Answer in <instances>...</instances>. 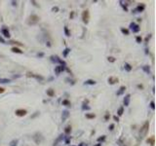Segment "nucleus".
Returning <instances> with one entry per match:
<instances>
[{"label": "nucleus", "mask_w": 156, "mask_h": 146, "mask_svg": "<svg viewBox=\"0 0 156 146\" xmlns=\"http://www.w3.org/2000/svg\"><path fill=\"white\" fill-rule=\"evenodd\" d=\"M30 2H31V3H32V4L34 5V6H36V7H38V5H37V3H36V2L34 1V0H31V1H30Z\"/></svg>", "instance_id": "8fccbe9b"}, {"label": "nucleus", "mask_w": 156, "mask_h": 146, "mask_svg": "<svg viewBox=\"0 0 156 146\" xmlns=\"http://www.w3.org/2000/svg\"><path fill=\"white\" fill-rule=\"evenodd\" d=\"M121 32L124 34V35H129L130 34V30L129 29H127V28H124V27H121Z\"/></svg>", "instance_id": "a878e982"}, {"label": "nucleus", "mask_w": 156, "mask_h": 146, "mask_svg": "<svg viewBox=\"0 0 156 146\" xmlns=\"http://www.w3.org/2000/svg\"><path fill=\"white\" fill-rule=\"evenodd\" d=\"M113 119H114L115 122H119V118H118L117 116H113Z\"/></svg>", "instance_id": "de8ad7c7"}, {"label": "nucleus", "mask_w": 156, "mask_h": 146, "mask_svg": "<svg viewBox=\"0 0 156 146\" xmlns=\"http://www.w3.org/2000/svg\"><path fill=\"white\" fill-rule=\"evenodd\" d=\"M89 20H90V13L88 10H84L83 13H82V21L85 24H88L89 22Z\"/></svg>", "instance_id": "39448f33"}, {"label": "nucleus", "mask_w": 156, "mask_h": 146, "mask_svg": "<svg viewBox=\"0 0 156 146\" xmlns=\"http://www.w3.org/2000/svg\"><path fill=\"white\" fill-rule=\"evenodd\" d=\"M71 126L70 125H68V126H66L65 128H64V134L66 135H70V133H71Z\"/></svg>", "instance_id": "a211bd4d"}, {"label": "nucleus", "mask_w": 156, "mask_h": 146, "mask_svg": "<svg viewBox=\"0 0 156 146\" xmlns=\"http://www.w3.org/2000/svg\"><path fill=\"white\" fill-rule=\"evenodd\" d=\"M50 60H51V62H55V63H60L61 65H63V66H64V67H66V62H64V61H63L62 58H60L58 56H50Z\"/></svg>", "instance_id": "f03ea898"}, {"label": "nucleus", "mask_w": 156, "mask_h": 146, "mask_svg": "<svg viewBox=\"0 0 156 146\" xmlns=\"http://www.w3.org/2000/svg\"><path fill=\"white\" fill-rule=\"evenodd\" d=\"M1 33H2L3 36L6 37V38H10V37H11V35H10V31L8 30V28H6L5 26H3V28L1 29Z\"/></svg>", "instance_id": "ddd939ff"}, {"label": "nucleus", "mask_w": 156, "mask_h": 146, "mask_svg": "<svg viewBox=\"0 0 156 146\" xmlns=\"http://www.w3.org/2000/svg\"><path fill=\"white\" fill-rule=\"evenodd\" d=\"M73 17H74V12H71V14H70L69 18H70V19H73Z\"/></svg>", "instance_id": "603ef678"}, {"label": "nucleus", "mask_w": 156, "mask_h": 146, "mask_svg": "<svg viewBox=\"0 0 156 146\" xmlns=\"http://www.w3.org/2000/svg\"><path fill=\"white\" fill-rule=\"evenodd\" d=\"M46 45H47L48 47H51V44H50V42H49V41H48V42L46 43Z\"/></svg>", "instance_id": "4d7b16f0"}, {"label": "nucleus", "mask_w": 156, "mask_h": 146, "mask_svg": "<svg viewBox=\"0 0 156 146\" xmlns=\"http://www.w3.org/2000/svg\"><path fill=\"white\" fill-rule=\"evenodd\" d=\"M68 117H69V111L68 110H64L63 111V114H62V121L63 122H64L67 118H68Z\"/></svg>", "instance_id": "2eb2a0df"}, {"label": "nucleus", "mask_w": 156, "mask_h": 146, "mask_svg": "<svg viewBox=\"0 0 156 146\" xmlns=\"http://www.w3.org/2000/svg\"><path fill=\"white\" fill-rule=\"evenodd\" d=\"M65 81H69V83L71 82V85H74V81L71 80V79H69V78H65Z\"/></svg>", "instance_id": "49530a36"}, {"label": "nucleus", "mask_w": 156, "mask_h": 146, "mask_svg": "<svg viewBox=\"0 0 156 146\" xmlns=\"http://www.w3.org/2000/svg\"><path fill=\"white\" fill-rule=\"evenodd\" d=\"M105 139H106V136H105V135H102V136H100V137H98L97 141H98V142H104Z\"/></svg>", "instance_id": "72a5a7b5"}, {"label": "nucleus", "mask_w": 156, "mask_h": 146, "mask_svg": "<svg viewBox=\"0 0 156 146\" xmlns=\"http://www.w3.org/2000/svg\"><path fill=\"white\" fill-rule=\"evenodd\" d=\"M118 81H119V79H118L117 77H114V76H110V77L107 79V82H108L109 85H114V84L118 83Z\"/></svg>", "instance_id": "9b49d317"}, {"label": "nucleus", "mask_w": 156, "mask_h": 146, "mask_svg": "<svg viewBox=\"0 0 156 146\" xmlns=\"http://www.w3.org/2000/svg\"><path fill=\"white\" fill-rule=\"evenodd\" d=\"M85 117H86L87 119H94V118H96V115L94 113H86Z\"/></svg>", "instance_id": "bb28decb"}, {"label": "nucleus", "mask_w": 156, "mask_h": 146, "mask_svg": "<svg viewBox=\"0 0 156 146\" xmlns=\"http://www.w3.org/2000/svg\"><path fill=\"white\" fill-rule=\"evenodd\" d=\"M64 135H60L59 136H58V138H57L56 140H55V142H54V146H59V143L60 142H62L63 140H64Z\"/></svg>", "instance_id": "4468645a"}, {"label": "nucleus", "mask_w": 156, "mask_h": 146, "mask_svg": "<svg viewBox=\"0 0 156 146\" xmlns=\"http://www.w3.org/2000/svg\"><path fill=\"white\" fill-rule=\"evenodd\" d=\"M5 92V89H4V88H1V87H0V94H2V93H4Z\"/></svg>", "instance_id": "09e8293b"}, {"label": "nucleus", "mask_w": 156, "mask_h": 146, "mask_svg": "<svg viewBox=\"0 0 156 146\" xmlns=\"http://www.w3.org/2000/svg\"><path fill=\"white\" fill-rule=\"evenodd\" d=\"M124 68H125V70H126L127 72H130V71L132 70V65H131L130 63H128V62H125Z\"/></svg>", "instance_id": "412c9836"}, {"label": "nucleus", "mask_w": 156, "mask_h": 146, "mask_svg": "<svg viewBox=\"0 0 156 146\" xmlns=\"http://www.w3.org/2000/svg\"><path fill=\"white\" fill-rule=\"evenodd\" d=\"M11 3H12L13 6H17V1H12Z\"/></svg>", "instance_id": "6e6d98bb"}, {"label": "nucleus", "mask_w": 156, "mask_h": 146, "mask_svg": "<svg viewBox=\"0 0 156 146\" xmlns=\"http://www.w3.org/2000/svg\"><path fill=\"white\" fill-rule=\"evenodd\" d=\"M9 43H15V44H17V45H19V46H23V44H21L20 42H15V41H10ZM8 43V44H9Z\"/></svg>", "instance_id": "a18cd8bd"}, {"label": "nucleus", "mask_w": 156, "mask_h": 146, "mask_svg": "<svg viewBox=\"0 0 156 146\" xmlns=\"http://www.w3.org/2000/svg\"><path fill=\"white\" fill-rule=\"evenodd\" d=\"M39 20H40V19H39V17L37 16V15L32 14V15H30V16H29V18H28V20H27V23L29 24V25H34V24L38 23Z\"/></svg>", "instance_id": "7ed1b4c3"}, {"label": "nucleus", "mask_w": 156, "mask_h": 146, "mask_svg": "<svg viewBox=\"0 0 156 146\" xmlns=\"http://www.w3.org/2000/svg\"><path fill=\"white\" fill-rule=\"evenodd\" d=\"M0 43H2V44H6V41H5V39H4L2 36H0Z\"/></svg>", "instance_id": "37998d69"}, {"label": "nucleus", "mask_w": 156, "mask_h": 146, "mask_svg": "<svg viewBox=\"0 0 156 146\" xmlns=\"http://www.w3.org/2000/svg\"><path fill=\"white\" fill-rule=\"evenodd\" d=\"M46 94H47V95H49L50 97H53V96L55 95V91H54L53 89H48V90L46 91Z\"/></svg>", "instance_id": "5701e85b"}, {"label": "nucleus", "mask_w": 156, "mask_h": 146, "mask_svg": "<svg viewBox=\"0 0 156 146\" xmlns=\"http://www.w3.org/2000/svg\"><path fill=\"white\" fill-rule=\"evenodd\" d=\"M144 9H145V5L144 4V3H140V4H139L134 10H133V13H141V12H144Z\"/></svg>", "instance_id": "6e6552de"}, {"label": "nucleus", "mask_w": 156, "mask_h": 146, "mask_svg": "<svg viewBox=\"0 0 156 146\" xmlns=\"http://www.w3.org/2000/svg\"><path fill=\"white\" fill-rule=\"evenodd\" d=\"M37 115H39V112H38V111H37V112H35V114H34V115H32V116H31V118H34V117H36V116H37Z\"/></svg>", "instance_id": "864d4df0"}, {"label": "nucleus", "mask_w": 156, "mask_h": 146, "mask_svg": "<svg viewBox=\"0 0 156 146\" xmlns=\"http://www.w3.org/2000/svg\"><path fill=\"white\" fill-rule=\"evenodd\" d=\"M125 91H126V87H125V86H121V87L119 88V90L117 91L116 95H122L125 93Z\"/></svg>", "instance_id": "dca6fc26"}, {"label": "nucleus", "mask_w": 156, "mask_h": 146, "mask_svg": "<svg viewBox=\"0 0 156 146\" xmlns=\"http://www.w3.org/2000/svg\"><path fill=\"white\" fill-rule=\"evenodd\" d=\"M109 118H110V114H109V112H105V115H104V121H108L109 120Z\"/></svg>", "instance_id": "c9c22d12"}, {"label": "nucleus", "mask_w": 156, "mask_h": 146, "mask_svg": "<svg viewBox=\"0 0 156 146\" xmlns=\"http://www.w3.org/2000/svg\"><path fill=\"white\" fill-rule=\"evenodd\" d=\"M81 109H82L83 111H86V110H87V111H89V110L91 109V107H90L88 104H86V103H83V104H82V106H81Z\"/></svg>", "instance_id": "393cba45"}, {"label": "nucleus", "mask_w": 156, "mask_h": 146, "mask_svg": "<svg viewBox=\"0 0 156 146\" xmlns=\"http://www.w3.org/2000/svg\"><path fill=\"white\" fill-rule=\"evenodd\" d=\"M64 143L66 144V145H68L69 143H70V141H71V137L70 136H64Z\"/></svg>", "instance_id": "473e14b6"}, {"label": "nucleus", "mask_w": 156, "mask_h": 146, "mask_svg": "<svg viewBox=\"0 0 156 146\" xmlns=\"http://www.w3.org/2000/svg\"><path fill=\"white\" fill-rule=\"evenodd\" d=\"M136 41H137V43H141V41H143V38H141L140 36H137L136 37Z\"/></svg>", "instance_id": "4c0bfd02"}, {"label": "nucleus", "mask_w": 156, "mask_h": 146, "mask_svg": "<svg viewBox=\"0 0 156 146\" xmlns=\"http://www.w3.org/2000/svg\"><path fill=\"white\" fill-rule=\"evenodd\" d=\"M101 145H102V143H98L96 146H101Z\"/></svg>", "instance_id": "bf43d9fd"}, {"label": "nucleus", "mask_w": 156, "mask_h": 146, "mask_svg": "<svg viewBox=\"0 0 156 146\" xmlns=\"http://www.w3.org/2000/svg\"><path fill=\"white\" fill-rule=\"evenodd\" d=\"M65 68H66V67H64V66H63V65H58V66L55 67V73H56L57 75H59V74H61L63 71L65 70Z\"/></svg>", "instance_id": "1a4fd4ad"}, {"label": "nucleus", "mask_w": 156, "mask_h": 146, "mask_svg": "<svg viewBox=\"0 0 156 146\" xmlns=\"http://www.w3.org/2000/svg\"><path fill=\"white\" fill-rule=\"evenodd\" d=\"M68 146H70V145H68ZM71 146H73V145H71Z\"/></svg>", "instance_id": "052dcab7"}, {"label": "nucleus", "mask_w": 156, "mask_h": 146, "mask_svg": "<svg viewBox=\"0 0 156 146\" xmlns=\"http://www.w3.org/2000/svg\"><path fill=\"white\" fill-rule=\"evenodd\" d=\"M62 104L64 105V106H70L71 105V103H70V101L68 99H64L63 102H62Z\"/></svg>", "instance_id": "7c9ffc66"}, {"label": "nucleus", "mask_w": 156, "mask_h": 146, "mask_svg": "<svg viewBox=\"0 0 156 146\" xmlns=\"http://www.w3.org/2000/svg\"><path fill=\"white\" fill-rule=\"evenodd\" d=\"M78 146H88V145H87L86 143H84V142H82V143H80V144H79Z\"/></svg>", "instance_id": "5fc2aeb1"}, {"label": "nucleus", "mask_w": 156, "mask_h": 146, "mask_svg": "<svg viewBox=\"0 0 156 146\" xmlns=\"http://www.w3.org/2000/svg\"><path fill=\"white\" fill-rule=\"evenodd\" d=\"M141 69H143L146 73V74H149V73H150V66L149 65H143V66H141Z\"/></svg>", "instance_id": "6ab92c4d"}, {"label": "nucleus", "mask_w": 156, "mask_h": 146, "mask_svg": "<svg viewBox=\"0 0 156 146\" xmlns=\"http://www.w3.org/2000/svg\"><path fill=\"white\" fill-rule=\"evenodd\" d=\"M119 3H120V6L123 8V10L125 12H128V7H127V4H124L123 1H119Z\"/></svg>", "instance_id": "cd10ccee"}, {"label": "nucleus", "mask_w": 156, "mask_h": 146, "mask_svg": "<svg viewBox=\"0 0 156 146\" xmlns=\"http://www.w3.org/2000/svg\"><path fill=\"white\" fill-rule=\"evenodd\" d=\"M11 51H12L13 53H16V54H23V52L21 49L17 48V47H13V48L11 49Z\"/></svg>", "instance_id": "4be33fe9"}, {"label": "nucleus", "mask_w": 156, "mask_h": 146, "mask_svg": "<svg viewBox=\"0 0 156 146\" xmlns=\"http://www.w3.org/2000/svg\"><path fill=\"white\" fill-rule=\"evenodd\" d=\"M148 129H149V122L148 121H146L144 125H143V127H141V129H140V130H139V135H140V138H143L144 135H146V134H147V131H148Z\"/></svg>", "instance_id": "f257e3e1"}, {"label": "nucleus", "mask_w": 156, "mask_h": 146, "mask_svg": "<svg viewBox=\"0 0 156 146\" xmlns=\"http://www.w3.org/2000/svg\"><path fill=\"white\" fill-rule=\"evenodd\" d=\"M148 53H149V50L146 48V49H145V54H148Z\"/></svg>", "instance_id": "13d9d810"}, {"label": "nucleus", "mask_w": 156, "mask_h": 146, "mask_svg": "<svg viewBox=\"0 0 156 146\" xmlns=\"http://www.w3.org/2000/svg\"><path fill=\"white\" fill-rule=\"evenodd\" d=\"M138 88H139V89H140V90H143V89H144V86L140 85V84H139V85H138Z\"/></svg>", "instance_id": "3c124183"}, {"label": "nucleus", "mask_w": 156, "mask_h": 146, "mask_svg": "<svg viewBox=\"0 0 156 146\" xmlns=\"http://www.w3.org/2000/svg\"><path fill=\"white\" fill-rule=\"evenodd\" d=\"M39 58H41V57H43L44 56V53L43 52H39V53H37V55H36Z\"/></svg>", "instance_id": "58836bf2"}, {"label": "nucleus", "mask_w": 156, "mask_h": 146, "mask_svg": "<svg viewBox=\"0 0 156 146\" xmlns=\"http://www.w3.org/2000/svg\"><path fill=\"white\" fill-rule=\"evenodd\" d=\"M70 52H71V49H70V48H65V49L63 51V56H64V57H66Z\"/></svg>", "instance_id": "aec40b11"}, {"label": "nucleus", "mask_w": 156, "mask_h": 146, "mask_svg": "<svg viewBox=\"0 0 156 146\" xmlns=\"http://www.w3.org/2000/svg\"><path fill=\"white\" fill-rule=\"evenodd\" d=\"M26 113H27V111L25 109H17L15 111V114L17 116H19V117H23V116L26 115Z\"/></svg>", "instance_id": "9d476101"}, {"label": "nucleus", "mask_w": 156, "mask_h": 146, "mask_svg": "<svg viewBox=\"0 0 156 146\" xmlns=\"http://www.w3.org/2000/svg\"><path fill=\"white\" fill-rule=\"evenodd\" d=\"M107 61H108L109 62H115V57H114V56H108V57H107Z\"/></svg>", "instance_id": "e433bc0d"}, {"label": "nucleus", "mask_w": 156, "mask_h": 146, "mask_svg": "<svg viewBox=\"0 0 156 146\" xmlns=\"http://www.w3.org/2000/svg\"><path fill=\"white\" fill-rule=\"evenodd\" d=\"M10 82H11V79L0 78V83H1V84H7V83H10Z\"/></svg>", "instance_id": "c85d7f7f"}, {"label": "nucleus", "mask_w": 156, "mask_h": 146, "mask_svg": "<svg viewBox=\"0 0 156 146\" xmlns=\"http://www.w3.org/2000/svg\"><path fill=\"white\" fill-rule=\"evenodd\" d=\"M151 38V34H148L146 37H145V40H144V42H145V44L146 43H148V41H149V39Z\"/></svg>", "instance_id": "a19ab883"}, {"label": "nucleus", "mask_w": 156, "mask_h": 146, "mask_svg": "<svg viewBox=\"0 0 156 146\" xmlns=\"http://www.w3.org/2000/svg\"><path fill=\"white\" fill-rule=\"evenodd\" d=\"M114 127H115L114 124H110L109 127H108V129H109V130H113V129H114Z\"/></svg>", "instance_id": "79ce46f5"}, {"label": "nucleus", "mask_w": 156, "mask_h": 146, "mask_svg": "<svg viewBox=\"0 0 156 146\" xmlns=\"http://www.w3.org/2000/svg\"><path fill=\"white\" fill-rule=\"evenodd\" d=\"M52 11L55 12V13H57V12L59 11V7H57V6H56V7H53V8H52Z\"/></svg>", "instance_id": "c03bdc74"}, {"label": "nucleus", "mask_w": 156, "mask_h": 146, "mask_svg": "<svg viewBox=\"0 0 156 146\" xmlns=\"http://www.w3.org/2000/svg\"><path fill=\"white\" fill-rule=\"evenodd\" d=\"M130 100H131V95H130V94L126 95L125 97H124V99H123V103H124V105H125V106H129V104H130Z\"/></svg>", "instance_id": "f8f14e48"}, {"label": "nucleus", "mask_w": 156, "mask_h": 146, "mask_svg": "<svg viewBox=\"0 0 156 146\" xmlns=\"http://www.w3.org/2000/svg\"><path fill=\"white\" fill-rule=\"evenodd\" d=\"M146 141H147V143H149L150 145H154V136H151V137L148 138Z\"/></svg>", "instance_id": "f704fd0d"}, {"label": "nucleus", "mask_w": 156, "mask_h": 146, "mask_svg": "<svg viewBox=\"0 0 156 146\" xmlns=\"http://www.w3.org/2000/svg\"><path fill=\"white\" fill-rule=\"evenodd\" d=\"M97 84V82L95 81V80H93V79H88V80H86L84 82V85H90V86H94V85H96Z\"/></svg>", "instance_id": "f3484780"}, {"label": "nucleus", "mask_w": 156, "mask_h": 146, "mask_svg": "<svg viewBox=\"0 0 156 146\" xmlns=\"http://www.w3.org/2000/svg\"><path fill=\"white\" fill-rule=\"evenodd\" d=\"M123 113H124V107H123V106H120V107L118 108V110H117V115H118V116H122Z\"/></svg>", "instance_id": "c756f323"}, {"label": "nucleus", "mask_w": 156, "mask_h": 146, "mask_svg": "<svg viewBox=\"0 0 156 146\" xmlns=\"http://www.w3.org/2000/svg\"><path fill=\"white\" fill-rule=\"evenodd\" d=\"M64 34H65V36H66V37H69V36H70V32H69V29H68V27H67L66 25L64 27Z\"/></svg>", "instance_id": "2f4dec72"}, {"label": "nucleus", "mask_w": 156, "mask_h": 146, "mask_svg": "<svg viewBox=\"0 0 156 146\" xmlns=\"http://www.w3.org/2000/svg\"><path fill=\"white\" fill-rule=\"evenodd\" d=\"M129 27H130V29H131V30H132L134 33H138V32L140 30V27H139V25L138 23L134 22L130 23Z\"/></svg>", "instance_id": "423d86ee"}, {"label": "nucleus", "mask_w": 156, "mask_h": 146, "mask_svg": "<svg viewBox=\"0 0 156 146\" xmlns=\"http://www.w3.org/2000/svg\"><path fill=\"white\" fill-rule=\"evenodd\" d=\"M26 76L27 77H32V78H35L37 81H44V77L41 76L39 74H34V73H31V72H27L26 73Z\"/></svg>", "instance_id": "0eeeda50"}, {"label": "nucleus", "mask_w": 156, "mask_h": 146, "mask_svg": "<svg viewBox=\"0 0 156 146\" xmlns=\"http://www.w3.org/2000/svg\"><path fill=\"white\" fill-rule=\"evenodd\" d=\"M18 143H19V139H13L10 141L9 146H18Z\"/></svg>", "instance_id": "b1692460"}, {"label": "nucleus", "mask_w": 156, "mask_h": 146, "mask_svg": "<svg viewBox=\"0 0 156 146\" xmlns=\"http://www.w3.org/2000/svg\"><path fill=\"white\" fill-rule=\"evenodd\" d=\"M32 139L36 144H40L42 141L44 140V136L42 135V134H40V133H35L33 135V136H32Z\"/></svg>", "instance_id": "20e7f679"}, {"label": "nucleus", "mask_w": 156, "mask_h": 146, "mask_svg": "<svg viewBox=\"0 0 156 146\" xmlns=\"http://www.w3.org/2000/svg\"><path fill=\"white\" fill-rule=\"evenodd\" d=\"M150 107H151V109H155V102L152 100V101H150Z\"/></svg>", "instance_id": "ea45409f"}]
</instances>
